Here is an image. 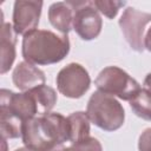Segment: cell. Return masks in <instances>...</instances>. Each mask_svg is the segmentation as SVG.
Instances as JSON below:
<instances>
[{
    "mask_svg": "<svg viewBox=\"0 0 151 151\" xmlns=\"http://www.w3.org/2000/svg\"><path fill=\"white\" fill-rule=\"evenodd\" d=\"M22 143L33 151H46L70 142V123L66 117L53 112L24 122Z\"/></svg>",
    "mask_w": 151,
    "mask_h": 151,
    "instance_id": "cell-1",
    "label": "cell"
},
{
    "mask_svg": "<svg viewBox=\"0 0 151 151\" xmlns=\"http://www.w3.org/2000/svg\"><path fill=\"white\" fill-rule=\"evenodd\" d=\"M70 52L66 34L48 29H34L22 38V57L33 65H51L61 61Z\"/></svg>",
    "mask_w": 151,
    "mask_h": 151,
    "instance_id": "cell-2",
    "label": "cell"
},
{
    "mask_svg": "<svg viewBox=\"0 0 151 151\" xmlns=\"http://www.w3.org/2000/svg\"><path fill=\"white\" fill-rule=\"evenodd\" d=\"M86 114L90 122L104 131H116L123 126L125 112L122 104L112 96L96 91L88 99Z\"/></svg>",
    "mask_w": 151,
    "mask_h": 151,
    "instance_id": "cell-3",
    "label": "cell"
},
{
    "mask_svg": "<svg viewBox=\"0 0 151 151\" xmlns=\"http://www.w3.org/2000/svg\"><path fill=\"white\" fill-rule=\"evenodd\" d=\"M98 91L130 101L140 90L139 84L118 66H107L101 70L94 80Z\"/></svg>",
    "mask_w": 151,
    "mask_h": 151,
    "instance_id": "cell-4",
    "label": "cell"
},
{
    "mask_svg": "<svg viewBox=\"0 0 151 151\" xmlns=\"http://www.w3.org/2000/svg\"><path fill=\"white\" fill-rule=\"evenodd\" d=\"M73 8V29L83 40L96 39L103 27V20L93 1H67Z\"/></svg>",
    "mask_w": 151,
    "mask_h": 151,
    "instance_id": "cell-5",
    "label": "cell"
},
{
    "mask_svg": "<svg viewBox=\"0 0 151 151\" xmlns=\"http://www.w3.org/2000/svg\"><path fill=\"white\" fill-rule=\"evenodd\" d=\"M58 91L72 99L83 97L91 85V78L84 66L77 63H71L63 67L57 74Z\"/></svg>",
    "mask_w": 151,
    "mask_h": 151,
    "instance_id": "cell-6",
    "label": "cell"
},
{
    "mask_svg": "<svg viewBox=\"0 0 151 151\" xmlns=\"http://www.w3.org/2000/svg\"><path fill=\"white\" fill-rule=\"evenodd\" d=\"M150 21L151 13L142 12L134 7H127L124 9L118 24L126 42L133 51H144V31Z\"/></svg>",
    "mask_w": 151,
    "mask_h": 151,
    "instance_id": "cell-7",
    "label": "cell"
},
{
    "mask_svg": "<svg viewBox=\"0 0 151 151\" xmlns=\"http://www.w3.org/2000/svg\"><path fill=\"white\" fill-rule=\"evenodd\" d=\"M42 1L17 0L13 8V28L17 34L26 35L37 29L41 14Z\"/></svg>",
    "mask_w": 151,
    "mask_h": 151,
    "instance_id": "cell-8",
    "label": "cell"
},
{
    "mask_svg": "<svg viewBox=\"0 0 151 151\" xmlns=\"http://www.w3.org/2000/svg\"><path fill=\"white\" fill-rule=\"evenodd\" d=\"M14 85L21 91H28L45 84V73L27 61L19 63L12 74Z\"/></svg>",
    "mask_w": 151,
    "mask_h": 151,
    "instance_id": "cell-9",
    "label": "cell"
},
{
    "mask_svg": "<svg viewBox=\"0 0 151 151\" xmlns=\"http://www.w3.org/2000/svg\"><path fill=\"white\" fill-rule=\"evenodd\" d=\"M15 44H17V33L13 28V25L9 22H4L1 20V35H0V73L5 74L12 67L15 59Z\"/></svg>",
    "mask_w": 151,
    "mask_h": 151,
    "instance_id": "cell-10",
    "label": "cell"
},
{
    "mask_svg": "<svg viewBox=\"0 0 151 151\" xmlns=\"http://www.w3.org/2000/svg\"><path fill=\"white\" fill-rule=\"evenodd\" d=\"M73 15L74 11L67 1L54 2L48 8V20L61 34L67 35V33L73 28Z\"/></svg>",
    "mask_w": 151,
    "mask_h": 151,
    "instance_id": "cell-11",
    "label": "cell"
},
{
    "mask_svg": "<svg viewBox=\"0 0 151 151\" xmlns=\"http://www.w3.org/2000/svg\"><path fill=\"white\" fill-rule=\"evenodd\" d=\"M70 123V143L80 142L90 137V118L86 112H73L68 117Z\"/></svg>",
    "mask_w": 151,
    "mask_h": 151,
    "instance_id": "cell-12",
    "label": "cell"
},
{
    "mask_svg": "<svg viewBox=\"0 0 151 151\" xmlns=\"http://www.w3.org/2000/svg\"><path fill=\"white\" fill-rule=\"evenodd\" d=\"M31 94L33 96L39 116H44L51 112V110L54 107L57 103V93L55 91L47 85H40L38 87H34L32 90H28Z\"/></svg>",
    "mask_w": 151,
    "mask_h": 151,
    "instance_id": "cell-13",
    "label": "cell"
},
{
    "mask_svg": "<svg viewBox=\"0 0 151 151\" xmlns=\"http://www.w3.org/2000/svg\"><path fill=\"white\" fill-rule=\"evenodd\" d=\"M24 122L17 116L0 110V132L4 139H14L21 137Z\"/></svg>",
    "mask_w": 151,
    "mask_h": 151,
    "instance_id": "cell-14",
    "label": "cell"
},
{
    "mask_svg": "<svg viewBox=\"0 0 151 151\" xmlns=\"http://www.w3.org/2000/svg\"><path fill=\"white\" fill-rule=\"evenodd\" d=\"M132 111L145 120H151V92L140 88L139 92L130 100Z\"/></svg>",
    "mask_w": 151,
    "mask_h": 151,
    "instance_id": "cell-15",
    "label": "cell"
},
{
    "mask_svg": "<svg viewBox=\"0 0 151 151\" xmlns=\"http://www.w3.org/2000/svg\"><path fill=\"white\" fill-rule=\"evenodd\" d=\"M59 151H103V146L97 138L87 137L80 142L71 144L67 147L61 145Z\"/></svg>",
    "mask_w": 151,
    "mask_h": 151,
    "instance_id": "cell-16",
    "label": "cell"
},
{
    "mask_svg": "<svg viewBox=\"0 0 151 151\" xmlns=\"http://www.w3.org/2000/svg\"><path fill=\"white\" fill-rule=\"evenodd\" d=\"M94 7L98 9V12H100L101 14H104L106 18L109 19H113L117 14L118 11L120 9V7H123L125 5V1H112V0H94L93 1Z\"/></svg>",
    "mask_w": 151,
    "mask_h": 151,
    "instance_id": "cell-17",
    "label": "cell"
},
{
    "mask_svg": "<svg viewBox=\"0 0 151 151\" xmlns=\"http://www.w3.org/2000/svg\"><path fill=\"white\" fill-rule=\"evenodd\" d=\"M139 151H151V127L145 129L138 139Z\"/></svg>",
    "mask_w": 151,
    "mask_h": 151,
    "instance_id": "cell-18",
    "label": "cell"
},
{
    "mask_svg": "<svg viewBox=\"0 0 151 151\" xmlns=\"http://www.w3.org/2000/svg\"><path fill=\"white\" fill-rule=\"evenodd\" d=\"M144 46L147 51L151 52V27L149 28V31L146 32V35L144 38Z\"/></svg>",
    "mask_w": 151,
    "mask_h": 151,
    "instance_id": "cell-19",
    "label": "cell"
},
{
    "mask_svg": "<svg viewBox=\"0 0 151 151\" xmlns=\"http://www.w3.org/2000/svg\"><path fill=\"white\" fill-rule=\"evenodd\" d=\"M143 88H145L149 92H151V73H149L145 77V79H144V87Z\"/></svg>",
    "mask_w": 151,
    "mask_h": 151,
    "instance_id": "cell-20",
    "label": "cell"
},
{
    "mask_svg": "<svg viewBox=\"0 0 151 151\" xmlns=\"http://www.w3.org/2000/svg\"><path fill=\"white\" fill-rule=\"evenodd\" d=\"M15 151H33V150H31V149H28V147H19V149H17Z\"/></svg>",
    "mask_w": 151,
    "mask_h": 151,
    "instance_id": "cell-21",
    "label": "cell"
},
{
    "mask_svg": "<svg viewBox=\"0 0 151 151\" xmlns=\"http://www.w3.org/2000/svg\"><path fill=\"white\" fill-rule=\"evenodd\" d=\"M61 146V145H60ZM60 146H57V147H54V149H51V150H46V151H59L60 150Z\"/></svg>",
    "mask_w": 151,
    "mask_h": 151,
    "instance_id": "cell-22",
    "label": "cell"
}]
</instances>
